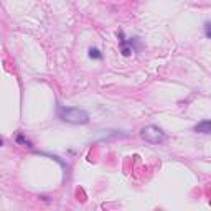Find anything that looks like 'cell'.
I'll list each match as a JSON object with an SVG mask.
<instances>
[{"label": "cell", "mask_w": 211, "mask_h": 211, "mask_svg": "<svg viewBox=\"0 0 211 211\" xmlns=\"http://www.w3.org/2000/svg\"><path fill=\"white\" fill-rule=\"evenodd\" d=\"M58 117L63 122H68V124H87L89 122V114L84 109H79V107H63V106H58Z\"/></svg>", "instance_id": "cell-1"}, {"label": "cell", "mask_w": 211, "mask_h": 211, "mask_svg": "<svg viewBox=\"0 0 211 211\" xmlns=\"http://www.w3.org/2000/svg\"><path fill=\"white\" fill-rule=\"evenodd\" d=\"M140 137L149 144L160 145V144H163L167 140V134L157 125H145L142 130H140Z\"/></svg>", "instance_id": "cell-2"}, {"label": "cell", "mask_w": 211, "mask_h": 211, "mask_svg": "<svg viewBox=\"0 0 211 211\" xmlns=\"http://www.w3.org/2000/svg\"><path fill=\"white\" fill-rule=\"evenodd\" d=\"M195 132L198 134H211V119L201 120L195 125Z\"/></svg>", "instance_id": "cell-3"}, {"label": "cell", "mask_w": 211, "mask_h": 211, "mask_svg": "<svg viewBox=\"0 0 211 211\" xmlns=\"http://www.w3.org/2000/svg\"><path fill=\"white\" fill-rule=\"evenodd\" d=\"M89 58L91 60H101L102 55H101V51H99L97 48H89Z\"/></svg>", "instance_id": "cell-4"}, {"label": "cell", "mask_w": 211, "mask_h": 211, "mask_svg": "<svg viewBox=\"0 0 211 211\" xmlns=\"http://www.w3.org/2000/svg\"><path fill=\"white\" fill-rule=\"evenodd\" d=\"M17 142H18V144H23L25 147H32V142H30V140H27L25 137L22 135V134H20V135H17Z\"/></svg>", "instance_id": "cell-5"}, {"label": "cell", "mask_w": 211, "mask_h": 211, "mask_svg": "<svg viewBox=\"0 0 211 211\" xmlns=\"http://www.w3.org/2000/svg\"><path fill=\"white\" fill-rule=\"evenodd\" d=\"M204 35H206V38H211V22L204 25Z\"/></svg>", "instance_id": "cell-6"}]
</instances>
